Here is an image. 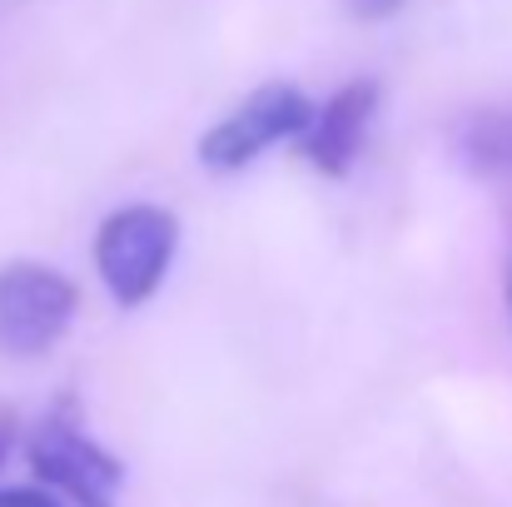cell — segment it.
I'll use <instances>...</instances> for the list:
<instances>
[{
    "label": "cell",
    "instance_id": "1",
    "mask_svg": "<svg viewBox=\"0 0 512 507\" xmlns=\"http://www.w3.org/2000/svg\"><path fill=\"white\" fill-rule=\"evenodd\" d=\"M174 244H179V219L160 204H130L100 224L95 269L115 294V304L140 309L145 299H155V289L170 274Z\"/></svg>",
    "mask_w": 512,
    "mask_h": 507
},
{
    "label": "cell",
    "instance_id": "2",
    "mask_svg": "<svg viewBox=\"0 0 512 507\" xmlns=\"http://www.w3.org/2000/svg\"><path fill=\"white\" fill-rule=\"evenodd\" d=\"M80 309L75 284L35 259H15L0 269V353L5 358H40L50 353Z\"/></svg>",
    "mask_w": 512,
    "mask_h": 507
},
{
    "label": "cell",
    "instance_id": "3",
    "mask_svg": "<svg viewBox=\"0 0 512 507\" xmlns=\"http://www.w3.org/2000/svg\"><path fill=\"white\" fill-rule=\"evenodd\" d=\"M30 468L45 488L65 493L75 507H115L120 483H125V463L115 453H105L70 413V403H60L30 438Z\"/></svg>",
    "mask_w": 512,
    "mask_h": 507
},
{
    "label": "cell",
    "instance_id": "4",
    "mask_svg": "<svg viewBox=\"0 0 512 507\" xmlns=\"http://www.w3.org/2000/svg\"><path fill=\"white\" fill-rule=\"evenodd\" d=\"M314 120V105L304 90L294 85H264L254 90L239 110H229L204 140H199V160L219 174L254 165L264 150H274L279 140H299Z\"/></svg>",
    "mask_w": 512,
    "mask_h": 507
},
{
    "label": "cell",
    "instance_id": "5",
    "mask_svg": "<svg viewBox=\"0 0 512 507\" xmlns=\"http://www.w3.org/2000/svg\"><path fill=\"white\" fill-rule=\"evenodd\" d=\"M373 110H378V85L373 80L343 85L324 110H314L309 130L299 135L304 140V160L319 169V174H329V179H343L353 169V160H358V150H363V135L373 125Z\"/></svg>",
    "mask_w": 512,
    "mask_h": 507
},
{
    "label": "cell",
    "instance_id": "6",
    "mask_svg": "<svg viewBox=\"0 0 512 507\" xmlns=\"http://www.w3.org/2000/svg\"><path fill=\"white\" fill-rule=\"evenodd\" d=\"M458 150L483 179H512V115L483 110L458 130Z\"/></svg>",
    "mask_w": 512,
    "mask_h": 507
},
{
    "label": "cell",
    "instance_id": "7",
    "mask_svg": "<svg viewBox=\"0 0 512 507\" xmlns=\"http://www.w3.org/2000/svg\"><path fill=\"white\" fill-rule=\"evenodd\" d=\"M0 507H60V498L40 488H0Z\"/></svg>",
    "mask_w": 512,
    "mask_h": 507
},
{
    "label": "cell",
    "instance_id": "8",
    "mask_svg": "<svg viewBox=\"0 0 512 507\" xmlns=\"http://www.w3.org/2000/svg\"><path fill=\"white\" fill-rule=\"evenodd\" d=\"M403 0H348V15L353 20H388Z\"/></svg>",
    "mask_w": 512,
    "mask_h": 507
},
{
    "label": "cell",
    "instance_id": "9",
    "mask_svg": "<svg viewBox=\"0 0 512 507\" xmlns=\"http://www.w3.org/2000/svg\"><path fill=\"white\" fill-rule=\"evenodd\" d=\"M10 443H15V413L0 408V468H5V458H10Z\"/></svg>",
    "mask_w": 512,
    "mask_h": 507
},
{
    "label": "cell",
    "instance_id": "10",
    "mask_svg": "<svg viewBox=\"0 0 512 507\" xmlns=\"http://www.w3.org/2000/svg\"><path fill=\"white\" fill-rule=\"evenodd\" d=\"M508 314H512V264H508Z\"/></svg>",
    "mask_w": 512,
    "mask_h": 507
}]
</instances>
